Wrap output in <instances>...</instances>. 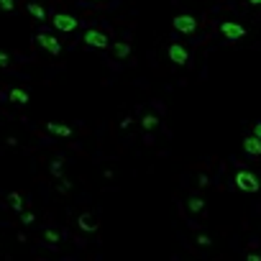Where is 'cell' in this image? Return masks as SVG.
I'll list each match as a JSON object with an SVG mask.
<instances>
[{
  "instance_id": "6da1fadb",
  "label": "cell",
  "mask_w": 261,
  "mask_h": 261,
  "mask_svg": "<svg viewBox=\"0 0 261 261\" xmlns=\"http://www.w3.org/2000/svg\"><path fill=\"white\" fill-rule=\"evenodd\" d=\"M233 184L241 190V192H258V190H261L258 177H256L254 172H248V169H238L236 177H233Z\"/></svg>"
},
{
  "instance_id": "7a4b0ae2",
  "label": "cell",
  "mask_w": 261,
  "mask_h": 261,
  "mask_svg": "<svg viewBox=\"0 0 261 261\" xmlns=\"http://www.w3.org/2000/svg\"><path fill=\"white\" fill-rule=\"evenodd\" d=\"M172 26H174V31H180V34H187V36H190V34L198 31V18L190 16V13H180V16H174Z\"/></svg>"
},
{
  "instance_id": "3957f363",
  "label": "cell",
  "mask_w": 261,
  "mask_h": 261,
  "mask_svg": "<svg viewBox=\"0 0 261 261\" xmlns=\"http://www.w3.org/2000/svg\"><path fill=\"white\" fill-rule=\"evenodd\" d=\"M82 41L87 44V46H92V49H108L110 46V38H108L102 31H98V28H87L82 34Z\"/></svg>"
},
{
  "instance_id": "277c9868",
  "label": "cell",
  "mask_w": 261,
  "mask_h": 261,
  "mask_svg": "<svg viewBox=\"0 0 261 261\" xmlns=\"http://www.w3.org/2000/svg\"><path fill=\"white\" fill-rule=\"evenodd\" d=\"M52 24H54V28L62 31V34H72V31H77L80 20H77L74 16H70V13H56V16L52 18Z\"/></svg>"
},
{
  "instance_id": "5b68a950",
  "label": "cell",
  "mask_w": 261,
  "mask_h": 261,
  "mask_svg": "<svg viewBox=\"0 0 261 261\" xmlns=\"http://www.w3.org/2000/svg\"><path fill=\"white\" fill-rule=\"evenodd\" d=\"M36 44L44 49V52H49V54H62V41L56 38V36H52V34H44V31H38L36 34Z\"/></svg>"
},
{
  "instance_id": "8992f818",
  "label": "cell",
  "mask_w": 261,
  "mask_h": 261,
  "mask_svg": "<svg viewBox=\"0 0 261 261\" xmlns=\"http://www.w3.org/2000/svg\"><path fill=\"white\" fill-rule=\"evenodd\" d=\"M166 54H169V62L177 64V67H184V64L190 62V52L182 46V44H169Z\"/></svg>"
},
{
  "instance_id": "52a82bcc",
  "label": "cell",
  "mask_w": 261,
  "mask_h": 261,
  "mask_svg": "<svg viewBox=\"0 0 261 261\" xmlns=\"http://www.w3.org/2000/svg\"><path fill=\"white\" fill-rule=\"evenodd\" d=\"M220 34H223L228 41H238V38L246 36V28H244L241 24H236V20H223V24H220Z\"/></svg>"
},
{
  "instance_id": "ba28073f",
  "label": "cell",
  "mask_w": 261,
  "mask_h": 261,
  "mask_svg": "<svg viewBox=\"0 0 261 261\" xmlns=\"http://www.w3.org/2000/svg\"><path fill=\"white\" fill-rule=\"evenodd\" d=\"M77 226H80L82 233H95V230L100 228V223L95 220V215H92V212H82V215L77 218Z\"/></svg>"
},
{
  "instance_id": "9c48e42d",
  "label": "cell",
  "mask_w": 261,
  "mask_h": 261,
  "mask_svg": "<svg viewBox=\"0 0 261 261\" xmlns=\"http://www.w3.org/2000/svg\"><path fill=\"white\" fill-rule=\"evenodd\" d=\"M46 130L52 136H59V138H70L74 130H72V126H67V123H56V120H49L46 123Z\"/></svg>"
},
{
  "instance_id": "30bf717a",
  "label": "cell",
  "mask_w": 261,
  "mask_h": 261,
  "mask_svg": "<svg viewBox=\"0 0 261 261\" xmlns=\"http://www.w3.org/2000/svg\"><path fill=\"white\" fill-rule=\"evenodd\" d=\"M244 151L248 156H261V138H256L254 134L244 138Z\"/></svg>"
},
{
  "instance_id": "8fae6325",
  "label": "cell",
  "mask_w": 261,
  "mask_h": 261,
  "mask_svg": "<svg viewBox=\"0 0 261 261\" xmlns=\"http://www.w3.org/2000/svg\"><path fill=\"white\" fill-rule=\"evenodd\" d=\"M8 100L10 102H18V105H28L31 102V95L24 90V87H13V90L8 92Z\"/></svg>"
},
{
  "instance_id": "7c38bea8",
  "label": "cell",
  "mask_w": 261,
  "mask_h": 261,
  "mask_svg": "<svg viewBox=\"0 0 261 261\" xmlns=\"http://www.w3.org/2000/svg\"><path fill=\"white\" fill-rule=\"evenodd\" d=\"M8 208L10 210H16V212H20L26 208V200H24V194H18V192H10L8 194Z\"/></svg>"
},
{
  "instance_id": "4fadbf2b",
  "label": "cell",
  "mask_w": 261,
  "mask_h": 261,
  "mask_svg": "<svg viewBox=\"0 0 261 261\" xmlns=\"http://www.w3.org/2000/svg\"><path fill=\"white\" fill-rule=\"evenodd\" d=\"M113 54L118 59H128L130 56V44L128 41H113Z\"/></svg>"
},
{
  "instance_id": "5bb4252c",
  "label": "cell",
  "mask_w": 261,
  "mask_h": 261,
  "mask_svg": "<svg viewBox=\"0 0 261 261\" xmlns=\"http://www.w3.org/2000/svg\"><path fill=\"white\" fill-rule=\"evenodd\" d=\"M26 10H28V16L36 18V20H46V10H44V6H38V3H28Z\"/></svg>"
},
{
  "instance_id": "9a60e30c",
  "label": "cell",
  "mask_w": 261,
  "mask_h": 261,
  "mask_svg": "<svg viewBox=\"0 0 261 261\" xmlns=\"http://www.w3.org/2000/svg\"><path fill=\"white\" fill-rule=\"evenodd\" d=\"M156 126H159V118H156L154 113H146V116L141 118V128H144V130H154Z\"/></svg>"
},
{
  "instance_id": "2e32d148",
  "label": "cell",
  "mask_w": 261,
  "mask_h": 261,
  "mask_svg": "<svg viewBox=\"0 0 261 261\" xmlns=\"http://www.w3.org/2000/svg\"><path fill=\"white\" fill-rule=\"evenodd\" d=\"M187 210L190 212H202L205 210V200L202 198H190L187 200Z\"/></svg>"
},
{
  "instance_id": "e0dca14e",
  "label": "cell",
  "mask_w": 261,
  "mask_h": 261,
  "mask_svg": "<svg viewBox=\"0 0 261 261\" xmlns=\"http://www.w3.org/2000/svg\"><path fill=\"white\" fill-rule=\"evenodd\" d=\"M49 172H52V177H62V172H64V159H52L49 162Z\"/></svg>"
},
{
  "instance_id": "ac0fdd59",
  "label": "cell",
  "mask_w": 261,
  "mask_h": 261,
  "mask_svg": "<svg viewBox=\"0 0 261 261\" xmlns=\"http://www.w3.org/2000/svg\"><path fill=\"white\" fill-rule=\"evenodd\" d=\"M44 238H46V244H59V233H56V230H52V228L44 230Z\"/></svg>"
},
{
  "instance_id": "d6986e66",
  "label": "cell",
  "mask_w": 261,
  "mask_h": 261,
  "mask_svg": "<svg viewBox=\"0 0 261 261\" xmlns=\"http://www.w3.org/2000/svg\"><path fill=\"white\" fill-rule=\"evenodd\" d=\"M20 220H24L26 226H31V223L36 220V215H34L31 210H20Z\"/></svg>"
},
{
  "instance_id": "ffe728a7",
  "label": "cell",
  "mask_w": 261,
  "mask_h": 261,
  "mask_svg": "<svg viewBox=\"0 0 261 261\" xmlns=\"http://www.w3.org/2000/svg\"><path fill=\"white\" fill-rule=\"evenodd\" d=\"M56 187H59V192H62V194H67V192L72 190V182H70V180H62V177H59V184H56Z\"/></svg>"
},
{
  "instance_id": "44dd1931",
  "label": "cell",
  "mask_w": 261,
  "mask_h": 261,
  "mask_svg": "<svg viewBox=\"0 0 261 261\" xmlns=\"http://www.w3.org/2000/svg\"><path fill=\"white\" fill-rule=\"evenodd\" d=\"M0 10L13 13V10H16V3H13V0H0Z\"/></svg>"
},
{
  "instance_id": "7402d4cb",
  "label": "cell",
  "mask_w": 261,
  "mask_h": 261,
  "mask_svg": "<svg viewBox=\"0 0 261 261\" xmlns=\"http://www.w3.org/2000/svg\"><path fill=\"white\" fill-rule=\"evenodd\" d=\"M210 244H212V241H210V236H205V233H200V236H198V246H202V248H208Z\"/></svg>"
},
{
  "instance_id": "603a6c76",
  "label": "cell",
  "mask_w": 261,
  "mask_h": 261,
  "mask_svg": "<svg viewBox=\"0 0 261 261\" xmlns=\"http://www.w3.org/2000/svg\"><path fill=\"white\" fill-rule=\"evenodd\" d=\"M10 64V56H8V52H3L0 49V67H8Z\"/></svg>"
},
{
  "instance_id": "cb8c5ba5",
  "label": "cell",
  "mask_w": 261,
  "mask_h": 261,
  "mask_svg": "<svg viewBox=\"0 0 261 261\" xmlns=\"http://www.w3.org/2000/svg\"><path fill=\"white\" fill-rule=\"evenodd\" d=\"M246 258H248V261H261V254H256V251H251V254H248Z\"/></svg>"
},
{
  "instance_id": "d4e9b609",
  "label": "cell",
  "mask_w": 261,
  "mask_h": 261,
  "mask_svg": "<svg viewBox=\"0 0 261 261\" xmlns=\"http://www.w3.org/2000/svg\"><path fill=\"white\" fill-rule=\"evenodd\" d=\"M254 136L261 138V123H254Z\"/></svg>"
},
{
  "instance_id": "484cf974",
  "label": "cell",
  "mask_w": 261,
  "mask_h": 261,
  "mask_svg": "<svg viewBox=\"0 0 261 261\" xmlns=\"http://www.w3.org/2000/svg\"><path fill=\"white\" fill-rule=\"evenodd\" d=\"M198 182H200V187H208V177H205V174H200Z\"/></svg>"
},
{
  "instance_id": "4316f807",
  "label": "cell",
  "mask_w": 261,
  "mask_h": 261,
  "mask_svg": "<svg viewBox=\"0 0 261 261\" xmlns=\"http://www.w3.org/2000/svg\"><path fill=\"white\" fill-rule=\"evenodd\" d=\"M130 123H134V120H130V118H123V120H120V128H128Z\"/></svg>"
},
{
  "instance_id": "83f0119b",
  "label": "cell",
  "mask_w": 261,
  "mask_h": 261,
  "mask_svg": "<svg viewBox=\"0 0 261 261\" xmlns=\"http://www.w3.org/2000/svg\"><path fill=\"white\" fill-rule=\"evenodd\" d=\"M248 3H251V6H261V0H248Z\"/></svg>"
},
{
  "instance_id": "f1b7e54d",
  "label": "cell",
  "mask_w": 261,
  "mask_h": 261,
  "mask_svg": "<svg viewBox=\"0 0 261 261\" xmlns=\"http://www.w3.org/2000/svg\"><path fill=\"white\" fill-rule=\"evenodd\" d=\"M98 3H100V0H98Z\"/></svg>"
}]
</instances>
